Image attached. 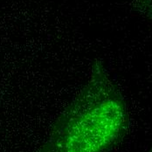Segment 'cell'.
Masks as SVG:
<instances>
[{
    "mask_svg": "<svg viewBox=\"0 0 152 152\" xmlns=\"http://www.w3.org/2000/svg\"><path fill=\"white\" fill-rule=\"evenodd\" d=\"M129 124L122 94L103 63L96 61L87 84L34 152H107L122 142Z\"/></svg>",
    "mask_w": 152,
    "mask_h": 152,
    "instance_id": "1",
    "label": "cell"
},
{
    "mask_svg": "<svg viewBox=\"0 0 152 152\" xmlns=\"http://www.w3.org/2000/svg\"><path fill=\"white\" fill-rule=\"evenodd\" d=\"M149 152H151V151H149Z\"/></svg>",
    "mask_w": 152,
    "mask_h": 152,
    "instance_id": "2",
    "label": "cell"
}]
</instances>
